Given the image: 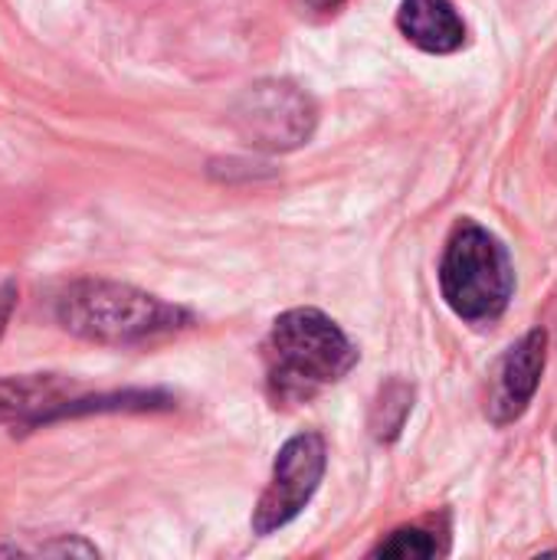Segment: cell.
Segmentation results:
<instances>
[{"instance_id":"8fae6325","label":"cell","mask_w":557,"mask_h":560,"mask_svg":"<svg viewBox=\"0 0 557 560\" xmlns=\"http://www.w3.org/2000/svg\"><path fill=\"white\" fill-rule=\"evenodd\" d=\"M39 551H43V555H79V558H95V555H98L92 545H85V541H79V538H62V541L43 545Z\"/></svg>"},{"instance_id":"277c9868","label":"cell","mask_w":557,"mask_h":560,"mask_svg":"<svg viewBox=\"0 0 557 560\" xmlns=\"http://www.w3.org/2000/svg\"><path fill=\"white\" fill-rule=\"evenodd\" d=\"M233 125L246 144L279 154L309 144L318 125V108L299 85L286 79H263L240 95Z\"/></svg>"},{"instance_id":"52a82bcc","label":"cell","mask_w":557,"mask_h":560,"mask_svg":"<svg viewBox=\"0 0 557 560\" xmlns=\"http://www.w3.org/2000/svg\"><path fill=\"white\" fill-rule=\"evenodd\" d=\"M397 30L433 56L456 52L466 43V23L450 0H401Z\"/></svg>"},{"instance_id":"4fadbf2b","label":"cell","mask_w":557,"mask_h":560,"mask_svg":"<svg viewBox=\"0 0 557 560\" xmlns=\"http://www.w3.org/2000/svg\"><path fill=\"white\" fill-rule=\"evenodd\" d=\"M345 0H295L299 10H309V13H335Z\"/></svg>"},{"instance_id":"8992f818","label":"cell","mask_w":557,"mask_h":560,"mask_svg":"<svg viewBox=\"0 0 557 560\" xmlns=\"http://www.w3.org/2000/svg\"><path fill=\"white\" fill-rule=\"evenodd\" d=\"M545 358H548V335L542 328L529 331L519 345H512L496 371V384H492V394H489V417L492 423L506 427V423H515L538 384H542V374H545Z\"/></svg>"},{"instance_id":"5b68a950","label":"cell","mask_w":557,"mask_h":560,"mask_svg":"<svg viewBox=\"0 0 557 560\" xmlns=\"http://www.w3.org/2000/svg\"><path fill=\"white\" fill-rule=\"evenodd\" d=\"M325 466H328V450H325L322 433L292 436L272 463L269 486L259 495V505L253 512V532L272 535L286 528L289 522H295L312 502V495L318 492Z\"/></svg>"},{"instance_id":"ba28073f","label":"cell","mask_w":557,"mask_h":560,"mask_svg":"<svg viewBox=\"0 0 557 560\" xmlns=\"http://www.w3.org/2000/svg\"><path fill=\"white\" fill-rule=\"evenodd\" d=\"M72 381L62 374L0 377V423L43 427V420L72 397Z\"/></svg>"},{"instance_id":"7c38bea8","label":"cell","mask_w":557,"mask_h":560,"mask_svg":"<svg viewBox=\"0 0 557 560\" xmlns=\"http://www.w3.org/2000/svg\"><path fill=\"white\" fill-rule=\"evenodd\" d=\"M13 305H16V285L13 282H0V338L7 331V322L13 315Z\"/></svg>"},{"instance_id":"3957f363","label":"cell","mask_w":557,"mask_h":560,"mask_svg":"<svg viewBox=\"0 0 557 560\" xmlns=\"http://www.w3.org/2000/svg\"><path fill=\"white\" fill-rule=\"evenodd\" d=\"M440 289L446 305L469 325H489L502 318L515 292V272L509 249L479 223H456L443 262Z\"/></svg>"},{"instance_id":"30bf717a","label":"cell","mask_w":557,"mask_h":560,"mask_svg":"<svg viewBox=\"0 0 557 560\" xmlns=\"http://www.w3.org/2000/svg\"><path fill=\"white\" fill-rule=\"evenodd\" d=\"M374 558H437L440 545L437 535L423 532V528H397L394 535H387L374 551Z\"/></svg>"},{"instance_id":"9c48e42d","label":"cell","mask_w":557,"mask_h":560,"mask_svg":"<svg viewBox=\"0 0 557 560\" xmlns=\"http://www.w3.org/2000/svg\"><path fill=\"white\" fill-rule=\"evenodd\" d=\"M414 410V387L407 381H391L381 387L371 410V433L381 443H394Z\"/></svg>"},{"instance_id":"7a4b0ae2","label":"cell","mask_w":557,"mask_h":560,"mask_svg":"<svg viewBox=\"0 0 557 560\" xmlns=\"http://www.w3.org/2000/svg\"><path fill=\"white\" fill-rule=\"evenodd\" d=\"M358 364L351 338L318 308H289L266 338V374L276 400H305Z\"/></svg>"},{"instance_id":"6da1fadb","label":"cell","mask_w":557,"mask_h":560,"mask_svg":"<svg viewBox=\"0 0 557 560\" xmlns=\"http://www.w3.org/2000/svg\"><path fill=\"white\" fill-rule=\"evenodd\" d=\"M56 318L69 335L95 345H135L190 325L187 308L108 279H79L66 285L56 299Z\"/></svg>"}]
</instances>
